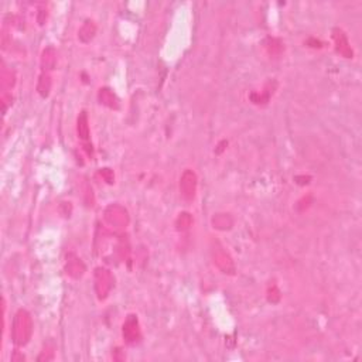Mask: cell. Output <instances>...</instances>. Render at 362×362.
<instances>
[{"label": "cell", "mask_w": 362, "mask_h": 362, "mask_svg": "<svg viewBox=\"0 0 362 362\" xmlns=\"http://www.w3.org/2000/svg\"><path fill=\"white\" fill-rule=\"evenodd\" d=\"M115 252H116L117 257L120 260H128L129 255H130V244H129V239L126 235H120L119 239L116 242V246H115Z\"/></svg>", "instance_id": "obj_16"}, {"label": "cell", "mask_w": 362, "mask_h": 362, "mask_svg": "<svg viewBox=\"0 0 362 362\" xmlns=\"http://www.w3.org/2000/svg\"><path fill=\"white\" fill-rule=\"evenodd\" d=\"M211 256H212V260L215 263V266L222 273L225 275H235L236 272V266H235V262L232 256L229 255L228 252L225 251V248L219 244V242H212L211 245Z\"/></svg>", "instance_id": "obj_4"}, {"label": "cell", "mask_w": 362, "mask_h": 362, "mask_svg": "<svg viewBox=\"0 0 362 362\" xmlns=\"http://www.w3.org/2000/svg\"><path fill=\"white\" fill-rule=\"evenodd\" d=\"M0 84H2V88H3V92L10 91L16 85V72L10 70V68L3 67L2 74H0Z\"/></svg>", "instance_id": "obj_15"}, {"label": "cell", "mask_w": 362, "mask_h": 362, "mask_svg": "<svg viewBox=\"0 0 362 362\" xmlns=\"http://www.w3.org/2000/svg\"><path fill=\"white\" fill-rule=\"evenodd\" d=\"M280 297H281L280 290L277 289V286H276V285H272V286L269 287L268 300L270 301V303H273V304L279 303V301H280Z\"/></svg>", "instance_id": "obj_21"}, {"label": "cell", "mask_w": 362, "mask_h": 362, "mask_svg": "<svg viewBox=\"0 0 362 362\" xmlns=\"http://www.w3.org/2000/svg\"><path fill=\"white\" fill-rule=\"evenodd\" d=\"M12 104H13L12 94H9V92H3V95H2V106H3V112H6L7 108H9V106H12Z\"/></svg>", "instance_id": "obj_23"}, {"label": "cell", "mask_w": 362, "mask_h": 362, "mask_svg": "<svg viewBox=\"0 0 362 362\" xmlns=\"http://www.w3.org/2000/svg\"><path fill=\"white\" fill-rule=\"evenodd\" d=\"M51 88H53V79L50 72H41L38 76V81H37V92L40 95L41 98H48L50 92H51Z\"/></svg>", "instance_id": "obj_14"}, {"label": "cell", "mask_w": 362, "mask_h": 362, "mask_svg": "<svg viewBox=\"0 0 362 362\" xmlns=\"http://www.w3.org/2000/svg\"><path fill=\"white\" fill-rule=\"evenodd\" d=\"M122 335L125 343L128 345L139 344L142 339V328L139 318L136 314H129L123 323Z\"/></svg>", "instance_id": "obj_5"}, {"label": "cell", "mask_w": 362, "mask_h": 362, "mask_svg": "<svg viewBox=\"0 0 362 362\" xmlns=\"http://www.w3.org/2000/svg\"><path fill=\"white\" fill-rule=\"evenodd\" d=\"M266 50H268V53L270 55L277 57V55H280L285 47H283V43L279 38H268L266 40Z\"/></svg>", "instance_id": "obj_18"}, {"label": "cell", "mask_w": 362, "mask_h": 362, "mask_svg": "<svg viewBox=\"0 0 362 362\" xmlns=\"http://www.w3.org/2000/svg\"><path fill=\"white\" fill-rule=\"evenodd\" d=\"M55 347H54L53 343H47V344L44 345V350L41 351L40 356L37 358V361H51V359H54V356H55Z\"/></svg>", "instance_id": "obj_19"}, {"label": "cell", "mask_w": 362, "mask_h": 362, "mask_svg": "<svg viewBox=\"0 0 362 362\" xmlns=\"http://www.w3.org/2000/svg\"><path fill=\"white\" fill-rule=\"evenodd\" d=\"M99 174L102 175V178H104L108 184H113V183H115V174H113V170L105 167V169L99 170Z\"/></svg>", "instance_id": "obj_22"}, {"label": "cell", "mask_w": 362, "mask_h": 362, "mask_svg": "<svg viewBox=\"0 0 362 362\" xmlns=\"http://www.w3.org/2000/svg\"><path fill=\"white\" fill-rule=\"evenodd\" d=\"M193 215L190 214V212H180L178 214V216L175 218V229L178 231V232H186V231H188V229L191 228V225H193Z\"/></svg>", "instance_id": "obj_17"}, {"label": "cell", "mask_w": 362, "mask_h": 362, "mask_svg": "<svg viewBox=\"0 0 362 362\" xmlns=\"http://www.w3.org/2000/svg\"><path fill=\"white\" fill-rule=\"evenodd\" d=\"M333 41H334V47H335V51L344 57V58H352L354 57V51L351 48L350 40L348 37L345 34V31L339 27H335L333 29Z\"/></svg>", "instance_id": "obj_8"}, {"label": "cell", "mask_w": 362, "mask_h": 362, "mask_svg": "<svg viewBox=\"0 0 362 362\" xmlns=\"http://www.w3.org/2000/svg\"><path fill=\"white\" fill-rule=\"evenodd\" d=\"M98 100H99L100 105L113 109V111H117L120 108V100L117 98V95L113 92V89H111L109 87H102L98 91Z\"/></svg>", "instance_id": "obj_9"}, {"label": "cell", "mask_w": 362, "mask_h": 362, "mask_svg": "<svg viewBox=\"0 0 362 362\" xmlns=\"http://www.w3.org/2000/svg\"><path fill=\"white\" fill-rule=\"evenodd\" d=\"M115 287V277L112 275L109 269L104 266H98L94 270V289L96 297L100 301H104L109 297L112 289Z\"/></svg>", "instance_id": "obj_2"}, {"label": "cell", "mask_w": 362, "mask_h": 362, "mask_svg": "<svg viewBox=\"0 0 362 362\" xmlns=\"http://www.w3.org/2000/svg\"><path fill=\"white\" fill-rule=\"evenodd\" d=\"M212 227L218 231H229L234 227V218L227 212H219L212 216Z\"/></svg>", "instance_id": "obj_13"}, {"label": "cell", "mask_w": 362, "mask_h": 362, "mask_svg": "<svg viewBox=\"0 0 362 362\" xmlns=\"http://www.w3.org/2000/svg\"><path fill=\"white\" fill-rule=\"evenodd\" d=\"M95 34H96V24H95L94 20L87 18L82 23L79 31H78V38L84 44H88V43H91V41L94 40Z\"/></svg>", "instance_id": "obj_10"}, {"label": "cell", "mask_w": 362, "mask_h": 362, "mask_svg": "<svg viewBox=\"0 0 362 362\" xmlns=\"http://www.w3.org/2000/svg\"><path fill=\"white\" fill-rule=\"evenodd\" d=\"M104 219L113 229H125L130 224L129 211L120 204H109L104 211Z\"/></svg>", "instance_id": "obj_3"}, {"label": "cell", "mask_w": 362, "mask_h": 362, "mask_svg": "<svg viewBox=\"0 0 362 362\" xmlns=\"http://www.w3.org/2000/svg\"><path fill=\"white\" fill-rule=\"evenodd\" d=\"M197 187H198V178L195 171L191 169L184 170V173L180 177V194L186 201H194L197 195Z\"/></svg>", "instance_id": "obj_6"}, {"label": "cell", "mask_w": 362, "mask_h": 362, "mask_svg": "<svg viewBox=\"0 0 362 362\" xmlns=\"http://www.w3.org/2000/svg\"><path fill=\"white\" fill-rule=\"evenodd\" d=\"M76 133H78V137L84 142H88L89 137H91V129H89V119H88L87 111H82L78 115V119H76Z\"/></svg>", "instance_id": "obj_11"}, {"label": "cell", "mask_w": 362, "mask_h": 362, "mask_svg": "<svg viewBox=\"0 0 362 362\" xmlns=\"http://www.w3.org/2000/svg\"><path fill=\"white\" fill-rule=\"evenodd\" d=\"M33 330H34V324H33L31 314L27 310L20 309L13 317L12 339L14 345L24 347L29 344L33 335Z\"/></svg>", "instance_id": "obj_1"}, {"label": "cell", "mask_w": 362, "mask_h": 362, "mask_svg": "<svg viewBox=\"0 0 362 362\" xmlns=\"http://www.w3.org/2000/svg\"><path fill=\"white\" fill-rule=\"evenodd\" d=\"M82 190H84V201H85V204L88 207H92L94 205V194H92V187L89 186V183L87 180L84 181Z\"/></svg>", "instance_id": "obj_20"}, {"label": "cell", "mask_w": 362, "mask_h": 362, "mask_svg": "<svg viewBox=\"0 0 362 362\" xmlns=\"http://www.w3.org/2000/svg\"><path fill=\"white\" fill-rule=\"evenodd\" d=\"M46 20H47V12H46V10H40L38 14H37V22H38L40 26H44Z\"/></svg>", "instance_id": "obj_24"}, {"label": "cell", "mask_w": 362, "mask_h": 362, "mask_svg": "<svg viewBox=\"0 0 362 362\" xmlns=\"http://www.w3.org/2000/svg\"><path fill=\"white\" fill-rule=\"evenodd\" d=\"M57 65V51L53 47H47L41 54V68L43 72L53 71Z\"/></svg>", "instance_id": "obj_12"}, {"label": "cell", "mask_w": 362, "mask_h": 362, "mask_svg": "<svg viewBox=\"0 0 362 362\" xmlns=\"http://www.w3.org/2000/svg\"><path fill=\"white\" fill-rule=\"evenodd\" d=\"M64 269L65 273L70 276L71 279H74V280H79L82 276L85 275V272H87L85 263L82 262L81 257L75 255L74 252H70V253L65 255Z\"/></svg>", "instance_id": "obj_7"}]
</instances>
